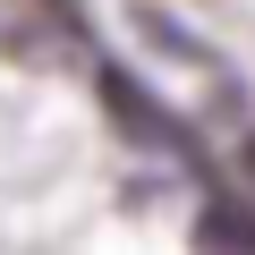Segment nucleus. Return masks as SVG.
Here are the masks:
<instances>
[{
  "label": "nucleus",
  "mask_w": 255,
  "mask_h": 255,
  "mask_svg": "<svg viewBox=\"0 0 255 255\" xmlns=\"http://www.w3.org/2000/svg\"><path fill=\"white\" fill-rule=\"evenodd\" d=\"M247 162H255V145H247Z\"/></svg>",
  "instance_id": "obj_1"
}]
</instances>
